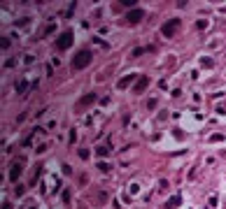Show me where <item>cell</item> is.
Segmentation results:
<instances>
[{"label": "cell", "instance_id": "cell-1", "mask_svg": "<svg viewBox=\"0 0 226 209\" xmlns=\"http://www.w3.org/2000/svg\"><path fill=\"white\" fill-rule=\"evenodd\" d=\"M91 56H93V53H91L89 49H84V51L75 53V58H72V68H75V70H82V68H86V65L91 63Z\"/></svg>", "mask_w": 226, "mask_h": 209}, {"label": "cell", "instance_id": "cell-2", "mask_svg": "<svg viewBox=\"0 0 226 209\" xmlns=\"http://www.w3.org/2000/svg\"><path fill=\"white\" fill-rule=\"evenodd\" d=\"M177 28H179V21H177V19H170V21H166V23H163L161 33H163V37H173Z\"/></svg>", "mask_w": 226, "mask_h": 209}, {"label": "cell", "instance_id": "cell-3", "mask_svg": "<svg viewBox=\"0 0 226 209\" xmlns=\"http://www.w3.org/2000/svg\"><path fill=\"white\" fill-rule=\"evenodd\" d=\"M70 44H72V33L65 30L63 35L56 40V49H63V51H65V49H70Z\"/></svg>", "mask_w": 226, "mask_h": 209}, {"label": "cell", "instance_id": "cell-4", "mask_svg": "<svg viewBox=\"0 0 226 209\" xmlns=\"http://www.w3.org/2000/svg\"><path fill=\"white\" fill-rule=\"evenodd\" d=\"M142 16H145V10H140V7H135V10H131L126 14V21L128 23H138V21L142 19Z\"/></svg>", "mask_w": 226, "mask_h": 209}, {"label": "cell", "instance_id": "cell-5", "mask_svg": "<svg viewBox=\"0 0 226 209\" xmlns=\"http://www.w3.org/2000/svg\"><path fill=\"white\" fill-rule=\"evenodd\" d=\"M19 177H21V165L14 163V165L10 167V181H19Z\"/></svg>", "mask_w": 226, "mask_h": 209}, {"label": "cell", "instance_id": "cell-6", "mask_svg": "<svg viewBox=\"0 0 226 209\" xmlns=\"http://www.w3.org/2000/svg\"><path fill=\"white\" fill-rule=\"evenodd\" d=\"M147 86H149V79H147V77H140V81L135 84V93H142Z\"/></svg>", "mask_w": 226, "mask_h": 209}, {"label": "cell", "instance_id": "cell-7", "mask_svg": "<svg viewBox=\"0 0 226 209\" xmlns=\"http://www.w3.org/2000/svg\"><path fill=\"white\" fill-rule=\"evenodd\" d=\"M182 204V195H175V198H170L168 202H166V209H173V207H179Z\"/></svg>", "mask_w": 226, "mask_h": 209}, {"label": "cell", "instance_id": "cell-8", "mask_svg": "<svg viewBox=\"0 0 226 209\" xmlns=\"http://www.w3.org/2000/svg\"><path fill=\"white\" fill-rule=\"evenodd\" d=\"M93 100H96V95H93V93H89V95H84V98L79 100V107H86V104H91V102H93Z\"/></svg>", "mask_w": 226, "mask_h": 209}, {"label": "cell", "instance_id": "cell-9", "mask_svg": "<svg viewBox=\"0 0 226 209\" xmlns=\"http://www.w3.org/2000/svg\"><path fill=\"white\" fill-rule=\"evenodd\" d=\"M133 79H135V74H126V77H124V79L119 81V89H126V86L133 81Z\"/></svg>", "mask_w": 226, "mask_h": 209}, {"label": "cell", "instance_id": "cell-10", "mask_svg": "<svg viewBox=\"0 0 226 209\" xmlns=\"http://www.w3.org/2000/svg\"><path fill=\"white\" fill-rule=\"evenodd\" d=\"M26 86H28V84H26V81H23V79H21V81H16V91H19V93H21V91H23V89H26Z\"/></svg>", "mask_w": 226, "mask_h": 209}, {"label": "cell", "instance_id": "cell-11", "mask_svg": "<svg viewBox=\"0 0 226 209\" xmlns=\"http://www.w3.org/2000/svg\"><path fill=\"white\" fill-rule=\"evenodd\" d=\"M96 153H98V156H105V153H107V146H98V149H96Z\"/></svg>", "mask_w": 226, "mask_h": 209}, {"label": "cell", "instance_id": "cell-12", "mask_svg": "<svg viewBox=\"0 0 226 209\" xmlns=\"http://www.w3.org/2000/svg\"><path fill=\"white\" fill-rule=\"evenodd\" d=\"M224 140V135H210V142H221Z\"/></svg>", "mask_w": 226, "mask_h": 209}, {"label": "cell", "instance_id": "cell-13", "mask_svg": "<svg viewBox=\"0 0 226 209\" xmlns=\"http://www.w3.org/2000/svg\"><path fill=\"white\" fill-rule=\"evenodd\" d=\"M200 63H203V68H212V61H210V58H203Z\"/></svg>", "mask_w": 226, "mask_h": 209}, {"label": "cell", "instance_id": "cell-14", "mask_svg": "<svg viewBox=\"0 0 226 209\" xmlns=\"http://www.w3.org/2000/svg\"><path fill=\"white\" fill-rule=\"evenodd\" d=\"M98 170H103V172H107V170H110V165H107V163H98Z\"/></svg>", "mask_w": 226, "mask_h": 209}, {"label": "cell", "instance_id": "cell-15", "mask_svg": "<svg viewBox=\"0 0 226 209\" xmlns=\"http://www.w3.org/2000/svg\"><path fill=\"white\" fill-rule=\"evenodd\" d=\"M0 44H2V49H7V47H10V40H7V37H2V40H0Z\"/></svg>", "mask_w": 226, "mask_h": 209}, {"label": "cell", "instance_id": "cell-16", "mask_svg": "<svg viewBox=\"0 0 226 209\" xmlns=\"http://www.w3.org/2000/svg\"><path fill=\"white\" fill-rule=\"evenodd\" d=\"M2 209H12V204H10V202H5V204H2Z\"/></svg>", "mask_w": 226, "mask_h": 209}]
</instances>
